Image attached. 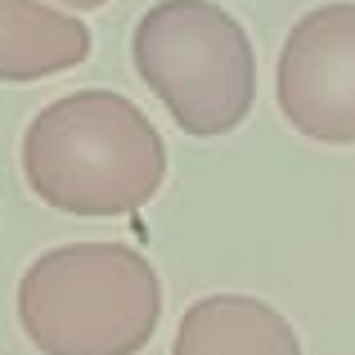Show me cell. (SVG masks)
I'll list each match as a JSON object with an SVG mask.
<instances>
[{"mask_svg": "<svg viewBox=\"0 0 355 355\" xmlns=\"http://www.w3.org/2000/svg\"><path fill=\"white\" fill-rule=\"evenodd\" d=\"M279 113L315 144H355V0L302 14L275 68Z\"/></svg>", "mask_w": 355, "mask_h": 355, "instance_id": "obj_4", "label": "cell"}, {"mask_svg": "<svg viewBox=\"0 0 355 355\" xmlns=\"http://www.w3.org/2000/svg\"><path fill=\"white\" fill-rule=\"evenodd\" d=\"M171 355H302L288 315L248 293L198 297L180 315Z\"/></svg>", "mask_w": 355, "mask_h": 355, "instance_id": "obj_5", "label": "cell"}, {"mask_svg": "<svg viewBox=\"0 0 355 355\" xmlns=\"http://www.w3.org/2000/svg\"><path fill=\"white\" fill-rule=\"evenodd\" d=\"M130 59L184 135H230L257 99V54L230 9L157 0L130 36Z\"/></svg>", "mask_w": 355, "mask_h": 355, "instance_id": "obj_3", "label": "cell"}, {"mask_svg": "<svg viewBox=\"0 0 355 355\" xmlns=\"http://www.w3.org/2000/svg\"><path fill=\"white\" fill-rule=\"evenodd\" d=\"M59 5H68V9H99V5H108V0H59Z\"/></svg>", "mask_w": 355, "mask_h": 355, "instance_id": "obj_7", "label": "cell"}, {"mask_svg": "<svg viewBox=\"0 0 355 355\" xmlns=\"http://www.w3.org/2000/svg\"><path fill=\"white\" fill-rule=\"evenodd\" d=\"M90 59V27L41 0H0V81H41Z\"/></svg>", "mask_w": 355, "mask_h": 355, "instance_id": "obj_6", "label": "cell"}, {"mask_svg": "<svg viewBox=\"0 0 355 355\" xmlns=\"http://www.w3.org/2000/svg\"><path fill=\"white\" fill-rule=\"evenodd\" d=\"M32 193L68 216H130L166 180L157 126L117 90H77L32 117L23 135Z\"/></svg>", "mask_w": 355, "mask_h": 355, "instance_id": "obj_1", "label": "cell"}, {"mask_svg": "<svg viewBox=\"0 0 355 355\" xmlns=\"http://www.w3.org/2000/svg\"><path fill=\"white\" fill-rule=\"evenodd\" d=\"M157 320L162 279L126 243H68L18 279V324L41 355H135Z\"/></svg>", "mask_w": 355, "mask_h": 355, "instance_id": "obj_2", "label": "cell"}]
</instances>
